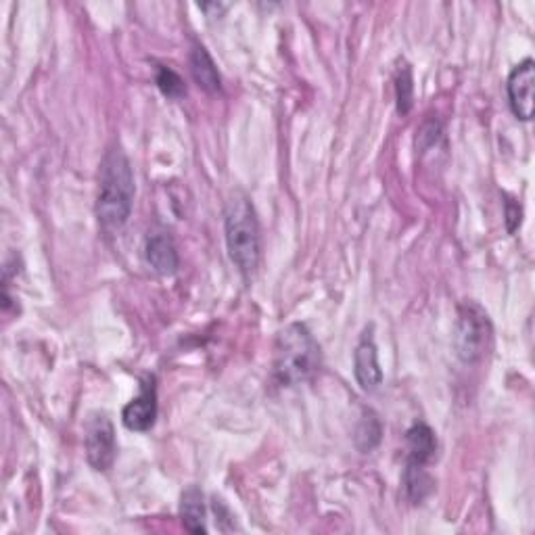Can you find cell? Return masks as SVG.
I'll return each mask as SVG.
<instances>
[{"label":"cell","instance_id":"6da1fadb","mask_svg":"<svg viewBox=\"0 0 535 535\" xmlns=\"http://www.w3.org/2000/svg\"><path fill=\"white\" fill-rule=\"evenodd\" d=\"M134 205V172L120 147L107 151L101 164L97 218L105 230H120Z\"/></svg>","mask_w":535,"mask_h":535},{"label":"cell","instance_id":"7a4b0ae2","mask_svg":"<svg viewBox=\"0 0 535 535\" xmlns=\"http://www.w3.org/2000/svg\"><path fill=\"white\" fill-rule=\"evenodd\" d=\"M224 232L232 264L245 278L253 276L262 260V235L247 193L235 191L228 197L224 207Z\"/></svg>","mask_w":535,"mask_h":535},{"label":"cell","instance_id":"3957f363","mask_svg":"<svg viewBox=\"0 0 535 535\" xmlns=\"http://www.w3.org/2000/svg\"><path fill=\"white\" fill-rule=\"evenodd\" d=\"M320 368V345L304 324H289L276 337L272 377L276 385L293 387L310 381Z\"/></svg>","mask_w":535,"mask_h":535},{"label":"cell","instance_id":"277c9868","mask_svg":"<svg viewBox=\"0 0 535 535\" xmlns=\"http://www.w3.org/2000/svg\"><path fill=\"white\" fill-rule=\"evenodd\" d=\"M492 322L475 301H464L456 322V354L464 364H477L485 358L492 345Z\"/></svg>","mask_w":535,"mask_h":535},{"label":"cell","instance_id":"5b68a950","mask_svg":"<svg viewBox=\"0 0 535 535\" xmlns=\"http://www.w3.org/2000/svg\"><path fill=\"white\" fill-rule=\"evenodd\" d=\"M86 458L88 464L95 471L105 473L113 467L115 454H118V444H115V429L107 414H92L86 423Z\"/></svg>","mask_w":535,"mask_h":535},{"label":"cell","instance_id":"8992f818","mask_svg":"<svg viewBox=\"0 0 535 535\" xmlns=\"http://www.w3.org/2000/svg\"><path fill=\"white\" fill-rule=\"evenodd\" d=\"M533 84H535V63L533 59L521 61L508 76L506 92L508 105L513 109L515 118L529 122L533 118Z\"/></svg>","mask_w":535,"mask_h":535},{"label":"cell","instance_id":"52a82bcc","mask_svg":"<svg viewBox=\"0 0 535 535\" xmlns=\"http://www.w3.org/2000/svg\"><path fill=\"white\" fill-rule=\"evenodd\" d=\"M157 418V387L155 377H147L141 383V393L124 408L122 421L130 431H149Z\"/></svg>","mask_w":535,"mask_h":535},{"label":"cell","instance_id":"ba28073f","mask_svg":"<svg viewBox=\"0 0 535 535\" xmlns=\"http://www.w3.org/2000/svg\"><path fill=\"white\" fill-rule=\"evenodd\" d=\"M354 375L364 391H375L383 383V370L379 364L375 339H372V329L362 335L354 352Z\"/></svg>","mask_w":535,"mask_h":535},{"label":"cell","instance_id":"9c48e42d","mask_svg":"<svg viewBox=\"0 0 535 535\" xmlns=\"http://www.w3.org/2000/svg\"><path fill=\"white\" fill-rule=\"evenodd\" d=\"M145 258L149 266L161 276H172L178 272L180 266L178 249L168 230L149 232V237L145 241Z\"/></svg>","mask_w":535,"mask_h":535},{"label":"cell","instance_id":"30bf717a","mask_svg":"<svg viewBox=\"0 0 535 535\" xmlns=\"http://www.w3.org/2000/svg\"><path fill=\"white\" fill-rule=\"evenodd\" d=\"M406 444H408V462H418L427 464L435 458L437 452V437L431 427L425 423L414 425L406 433Z\"/></svg>","mask_w":535,"mask_h":535},{"label":"cell","instance_id":"8fae6325","mask_svg":"<svg viewBox=\"0 0 535 535\" xmlns=\"http://www.w3.org/2000/svg\"><path fill=\"white\" fill-rule=\"evenodd\" d=\"M191 72L195 82L207 90V92H218L220 90V74H218V67L214 63V59L209 57V53L205 51V46L195 44L193 51H191Z\"/></svg>","mask_w":535,"mask_h":535},{"label":"cell","instance_id":"7c38bea8","mask_svg":"<svg viewBox=\"0 0 535 535\" xmlns=\"http://www.w3.org/2000/svg\"><path fill=\"white\" fill-rule=\"evenodd\" d=\"M180 517H182V525L191 533H207L205 504H203V494L199 487H189V490L182 494Z\"/></svg>","mask_w":535,"mask_h":535},{"label":"cell","instance_id":"4fadbf2b","mask_svg":"<svg viewBox=\"0 0 535 535\" xmlns=\"http://www.w3.org/2000/svg\"><path fill=\"white\" fill-rule=\"evenodd\" d=\"M435 487L433 477L427 473L425 464H418V462H408V467L404 471V492L406 498L412 504H421Z\"/></svg>","mask_w":535,"mask_h":535},{"label":"cell","instance_id":"5bb4252c","mask_svg":"<svg viewBox=\"0 0 535 535\" xmlns=\"http://www.w3.org/2000/svg\"><path fill=\"white\" fill-rule=\"evenodd\" d=\"M381 435H383V425L377 418L375 412H366L362 416V421L356 429V446L360 452H370L375 450L381 444Z\"/></svg>","mask_w":535,"mask_h":535},{"label":"cell","instance_id":"9a60e30c","mask_svg":"<svg viewBox=\"0 0 535 535\" xmlns=\"http://www.w3.org/2000/svg\"><path fill=\"white\" fill-rule=\"evenodd\" d=\"M395 101H398V113L408 115L414 105V80L410 65H404L398 69L395 76Z\"/></svg>","mask_w":535,"mask_h":535},{"label":"cell","instance_id":"2e32d148","mask_svg":"<svg viewBox=\"0 0 535 535\" xmlns=\"http://www.w3.org/2000/svg\"><path fill=\"white\" fill-rule=\"evenodd\" d=\"M155 82H157L159 90L164 92V95H166L168 99H174V101H176V99L186 97L184 80L174 72L172 67H164V65H161V67L157 69V78H155Z\"/></svg>","mask_w":535,"mask_h":535},{"label":"cell","instance_id":"e0dca14e","mask_svg":"<svg viewBox=\"0 0 535 535\" xmlns=\"http://www.w3.org/2000/svg\"><path fill=\"white\" fill-rule=\"evenodd\" d=\"M521 224V205L515 203L513 199L506 201V226L508 232H515Z\"/></svg>","mask_w":535,"mask_h":535}]
</instances>
